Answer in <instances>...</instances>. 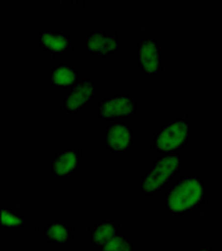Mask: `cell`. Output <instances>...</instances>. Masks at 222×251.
I'll use <instances>...</instances> for the list:
<instances>
[{
  "label": "cell",
  "instance_id": "10",
  "mask_svg": "<svg viewBox=\"0 0 222 251\" xmlns=\"http://www.w3.org/2000/svg\"><path fill=\"white\" fill-rule=\"evenodd\" d=\"M78 41L70 27L37 29L34 33L36 52L41 59L53 62L72 58Z\"/></svg>",
  "mask_w": 222,
  "mask_h": 251
},
{
  "label": "cell",
  "instance_id": "3",
  "mask_svg": "<svg viewBox=\"0 0 222 251\" xmlns=\"http://www.w3.org/2000/svg\"><path fill=\"white\" fill-rule=\"evenodd\" d=\"M194 148H186L175 153L150 157L148 165L136 173L134 189L145 201H157L162 189L179 171L186 156Z\"/></svg>",
  "mask_w": 222,
  "mask_h": 251
},
{
  "label": "cell",
  "instance_id": "1",
  "mask_svg": "<svg viewBox=\"0 0 222 251\" xmlns=\"http://www.w3.org/2000/svg\"><path fill=\"white\" fill-rule=\"evenodd\" d=\"M209 170L182 167L160 192L157 201L170 220L199 218L210 206Z\"/></svg>",
  "mask_w": 222,
  "mask_h": 251
},
{
  "label": "cell",
  "instance_id": "11",
  "mask_svg": "<svg viewBox=\"0 0 222 251\" xmlns=\"http://www.w3.org/2000/svg\"><path fill=\"white\" fill-rule=\"evenodd\" d=\"M97 83L93 75L84 74L72 87L59 94L57 108L61 117L78 120L96 100Z\"/></svg>",
  "mask_w": 222,
  "mask_h": 251
},
{
  "label": "cell",
  "instance_id": "18",
  "mask_svg": "<svg viewBox=\"0 0 222 251\" xmlns=\"http://www.w3.org/2000/svg\"><path fill=\"white\" fill-rule=\"evenodd\" d=\"M53 251V250H49V251Z\"/></svg>",
  "mask_w": 222,
  "mask_h": 251
},
{
  "label": "cell",
  "instance_id": "7",
  "mask_svg": "<svg viewBox=\"0 0 222 251\" xmlns=\"http://www.w3.org/2000/svg\"><path fill=\"white\" fill-rule=\"evenodd\" d=\"M84 148L65 144L54 146L49 152L43 173L51 183L65 185L84 172Z\"/></svg>",
  "mask_w": 222,
  "mask_h": 251
},
{
  "label": "cell",
  "instance_id": "16",
  "mask_svg": "<svg viewBox=\"0 0 222 251\" xmlns=\"http://www.w3.org/2000/svg\"><path fill=\"white\" fill-rule=\"evenodd\" d=\"M186 251H221L219 244L211 239H202L190 245Z\"/></svg>",
  "mask_w": 222,
  "mask_h": 251
},
{
  "label": "cell",
  "instance_id": "13",
  "mask_svg": "<svg viewBox=\"0 0 222 251\" xmlns=\"http://www.w3.org/2000/svg\"><path fill=\"white\" fill-rule=\"evenodd\" d=\"M84 230V248L95 251L123 230V218L116 214L100 213L92 219H87Z\"/></svg>",
  "mask_w": 222,
  "mask_h": 251
},
{
  "label": "cell",
  "instance_id": "8",
  "mask_svg": "<svg viewBox=\"0 0 222 251\" xmlns=\"http://www.w3.org/2000/svg\"><path fill=\"white\" fill-rule=\"evenodd\" d=\"M95 125L115 120H132L137 117L136 94L130 90H108L100 93L89 110Z\"/></svg>",
  "mask_w": 222,
  "mask_h": 251
},
{
  "label": "cell",
  "instance_id": "2",
  "mask_svg": "<svg viewBox=\"0 0 222 251\" xmlns=\"http://www.w3.org/2000/svg\"><path fill=\"white\" fill-rule=\"evenodd\" d=\"M196 126L188 114H167L154 124L147 146L150 157L194 148Z\"/></svg>",
  "mask_w": 222,
  "mask_h": 251
},
{
  "label": "cell",
  "instance_id": "5",
  "mask_svg": "<svg viewBox=\"0 0 222 251\" xmlns=\"http://www.w3.org/2000/svg\"><path fill=\"white\" fill-rule=\"evenodd\" d=\"M132 120H115L94 125L95 144L102 156L123 163L132 157L138 147V134Z\"/></svg>",
  "mask_w": 222,
  "mask_h": 251
},
{
  "label": "cell",
  "instance_id": "14",
  "mask_svg": "<svg viewBox=\"0 0 222 251\" xmlns=\"http://www.w3.org/2000/svg\"><path fill=\"white\" fill-rule=\"evenodd\" d=\"M0 225L3 234L26 232L27 215L25 205L13 201L1 200Z\"/></svg>",
  "mask_w": 222,
  "mask_h": 251
},
{
  "label": "cell",
  "instance_id": "12",
  "mask_svg": "<svg viewBox=\"0 0 222 251\" xmlns=\"http://www.w3.org/2000/svg\"><path fill=\"white\" fill-rule=\"evenodd\" d=\"M43 91L60 93L75 84L84 75V68L75 58L55 61L41 67Z\"/></svg>",
  "mask_w": 222,
  "mask_h": 251
},
{
  "label": "cell",
  "instance_id": "4",
  "mask_svg": "<svg viewBox=\"0 0 222 251\" xmlns=\"http://www.w3.org/2000/svg\"><path fill=\"white\" fill-rule=\"evenodd\" d=\"M170 43L154 32L144 33L132 44V65L135 74L144 81H158L167 71Z\"/></svg>",
  "mask_w": 222,
  "mask_h": 251
},
{
  "label": "cell",
  "instance_id": "6",
  "mask_svg": "<svg viewBox=\"0 0 222 251\" xmlns=\"http://www.w3.org/2000/svg\"><path fill=\"white\" fill-rule=\"evenodd\" d=\"M81 35L83 58L91 64L105 65L122 60V39L116 27L86 26Z\"/></svg>",
  "mask_w": 222,
  "mask_h": 251
},
{
  "label": "cell",
  "instance_id": "17",
  "mask_svg": "<svg viewBox=\"0 0 222 251\" xmlns=\"http://www.w3.org/2000/svg\"><path fill=\"white\" fill-rule=\"evenodd\" d=\"M65 7L74 10L84 9L85 1H65Z\"/></svg>",
  "mask_w": 222,
  "mask_h": 251
},
{
  "label": "cell",
  "instance_id": "9",
  "mask_svg": "<svg viewBox=\"0 0 222 251\" xmlns=\"http://www.w3.org/2000/svg\"><path fill=\"white\" fill-rule=\"evenodd\" d=\"M76 227L75 215L65 213L49 215L41 219L35 229V240L47 246L49 250H72L76 246Z\"/></svg>",
  "mask_w": 222,
  "mask_h": 251
},
{
  "label": "cell",
  "instance_id": "15",
  "mask_svg": "<svg viewBox=\"0 0 222 251\" xmlns=\"http://www.w3.org/2000/svg\"><path fill=\"white\" fill-rule=\"evenodd\" d=\"M137 234L123 231L95 251H138Z\"/></svg>",
  "mask_w": 222,
  "mask_h": 251
}]
</instances>
